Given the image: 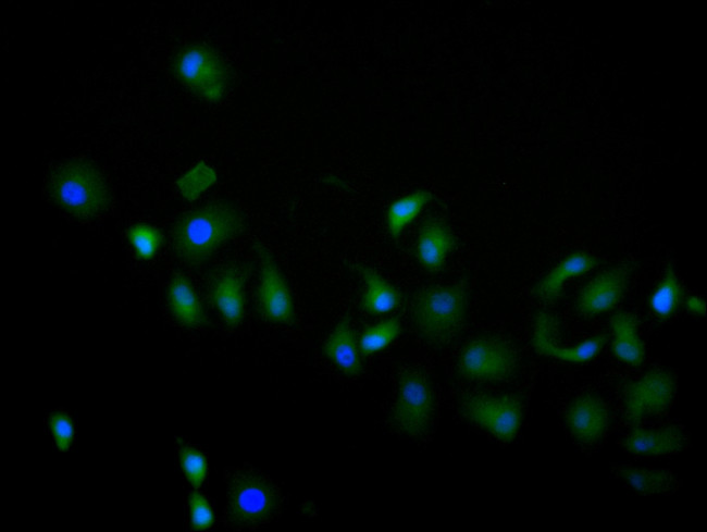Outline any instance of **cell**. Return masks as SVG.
<instances>
[{"mask_svg": "<svg viewBox=\"0 0 707 532\" xmlns=\"http://www.w3.org/2000/svg\"><path fill=\"white\" fill-rule=\"evenodd\" d=\"M243 227L238 210L227 202H214L184 215L173 231L177 256L189 263L209 259Z\"/></svg>", "mask_w": 707, "mask_h": 532, "instance_id": "cell-1", "label": "cell"}, {"mask_svg": "<svg viewBox=\"0 0 707 532\" xmlns=\"http://www.w3.org/2000/svg\"><path fill=\"white\" fill-rule=\"evenodd\" d=\"M53 200L70 214L90 219L110 205L109 186L99 170L85 161H70L57 166L50 176Z\"/></svg>", "mask_w": 707, "mask_h": 532, "instance_id": "cell-2", "label": "cell"}, {"mask_svg": "<svg viewBox=\"0 0 707 532\" xmlns=\"http://www.w3.org/2000/svg\"><path fill=\"white\" fill-rule=\"evenodd\" d=\"M464 285L430 287L418 295L413 305V321L419 334L429 343H448L460 331L467 310Z\"/></svg>", "mask_w": 707, "mask_h": 532, "instance_id": "cell-3", "label": "cell"}, {"mask_svg": "<svg viewBox=\"0 0 707 532\" xmlns=\"http://www.w3.org/2000/svg\"><path fill=\"white\" fill-rule=\"evenodd\" d=\"M435 412V395L427 378L418 370L401 372L393 408L396 426L411 437L427 434Z\"/></svg>", "mask_w": 707, "mask_h": 532, "instance_id": "cell-4", "label": "cell"}, {"mask_svg": "<svg viewBox=\"0 0 707 532\" xmlns=\"http://www.w3.org/2000/svg\"><path fill=\"white\" fill-rule=\"evenodd\" d=\"M461 412L501 442H510L518 435L523 419L522 404L512 395H470L462 400Z\"/></svg>", "mask_w": 707, "mask_h": 532, "instance_id": "cell-5", "label": "cell"}, {"mask_svg": "<svg viewBox=\"0 0 707 532\" xmlns=\"http://www.w3.org/2000/svg\"><path fill=\"white\" fill-rule=\"evenodd\" d=\"M179 79L197 96L209 101L223 98L230 84V73L215 51L206 46H191L175 60Z\"/></svg>", "mask_w": 707, "mask_h": 532, "instance_id": "cell-6", "label": "cell"}, {"mask_svg": "<svg viewBox=\"0 0 707 532\" xmlns=\"http://www.w3.org/2000/svg\"><path fill=\"white\" fill-rule=\"evenodd\" d=\"M277 496L274 487L264 478L239 472L228 484L227 512L237 525H255L269 520L276 510Z\"/></svg>", "mask_w": 707, "mask_h": 532, "instance_id": "cell-7", "label": "cell"}, {"mask_svg": "<svg viewBox=\"0 0 707 532\" xmlns=\"http://www.w3.org/2000/svg\"><path fill=\"white\" fill-rule=\"evenodd\" d=\"M674 394V376L667 370H650L625 385L623 416L631 424L661 416L671 406Z\"/></svg>", "mask_w": 707, "mask_h": 532, "instance_id": "cell-8", "label": "cell"}, {"mask_svg": "<svg viewBox=\"0 0 707 532\" xmlns=\"http://www.w3.org/2000/svg\"><path fill=\"white\" fill-rule=\"evenodd\" d=\"M513 349L497 338H477L468 344L458 360L459 372L467 379L496 382L508 379L514 371Z\"/></svg>", "mask_w": 707, "mask_h": 532, "instance_id": "cell-9", "label": "cell"}, {"mask_svg": "<svg viewBox=\"0 0 707 532\" xmlns=\"http://www.w3.org/2000/svg\"><path fill=\"white\" fill-rule=\"evenodd\" d=\"M606 337L596 334L572 346H561L557 341L556 319L547 313H539L533 325L532 345L545 357L568 363H584L592 360L604 347Z\"/></svg>", "mask_w": 707, "mask_h": 532, "instance_id": "cell-10", "label": "cell"}, {"mask_svg": "<svg viewBox=\"0 0 707 532\" xmlns=\"http://www.w3.org/2000/svg\"><path fill=\"white\" fill-rule=\"evenodd\" d=\"M628 277L629 273L624 267H613L600 272L580 289L575 309L587 317L610 311L622 299Z\"/></svg>", "mask_w": 707, "mask_h": 532, "instance_id": "cell-11", "label": "cell"}, {"mask_svg": "<svg viewBox=\"0 0 707 532\" xmlns=\"http://www.w3.org/2000/svg\"><path fill=\"white\" fill-rule=\"evenodd\" d=\"M258 302L261 313L270 322L290 324L294 321L289 288L280 269L265 251L262 253Z\"/></svg>", "mask_w": 707, "mask_h": 532, "instance_id": "cell-12", "label": "cell"}, {"mask_svg": "<svg viewBox=\"0 0 707 532\" xmlns=\"http://www.w3.org/2000/svg\"><path fill=\"white\" fill-rule=\"evenodd\" d=\"M566 423L574 440L583 445H594L608 431V407L597 395L583 394L568 406Z\"/></svg>", "mask_w": 707, "mask_h": 532, "instance_id": "cell-13", "label": "cell"}, {"mask_svg": "<svg viewBox=\"0 0 707 532\" xmlns=\"http://www.w3.org/2000/svg\"><path fill=\"white\" fill-rule=\"evenodd\" d=\"M687 444V433L679 424L654 428L635 426L621 440V445L625 450L642 456L677 454L684 450Z\"/></svg>", "mask_w": 707, "mask_h": 532, "instance_id": "cell-14", "label": "cell"}, {"mask_svg": "<svg viewBox=\"0 0 707 532\" xmlns=\"http://www.w3.org/2000/svg\"><path fill=\"white\" fill-rule=\"evenodd\" d=\"M609 327L610 347L616 358L630 367H640L645 359V345L634 314L627 311L615 313Z\"/></svg>", "mask_w": 707, "mask_h": 532, "instance_id": "cell-15", "label": "cell"}, {"mask_svg": "<svg viewBox=\"0 0 707 532\" xmlns=\"http://www.w3.org/2000/svg\"><path fill=\"white\" fill-rule=\"evenodd\" d=\"M323 354L348 376L362 371L361 352L348 318L342 319L332 330L324 342Z\"/></svg>", "mask_w": 707, "mask_h": 532, "instance_id": "cell-16", "label": "cell"}, {"mask_svg": "<svg viewBox=\"0 0 707 532\" xmlns=\"http://www.w3.org/2000/svg\"><path fill=\"white\" fill-rule=\"evenodd\" d=\"M212 300L223 320L230 326L240 323L245 312L244 277L236 269L222 271L211 289Z\"/></svg>", "mask_w": 707, "mask_h": 532, "instance_id": "cell-17", "label": "cell"}, {"mask_svg": "<svg viewBox=\"0 0 707 532\" xmlns=\"http://www.w3.org/2000/svg\"><path fill=\"white\" fill-rule=\"evenodd\" d=\"M454 247V237L448 227L436 221H426L417 238L415 256L427 271H439Z\"/></svg>", "mask_w": 707, "mask_h": 532, "instance_id": "cell-18", "label": "cell"}, {"mask_svg": "<svg viewBox=\"0 0 707 532\" xmlns=\"http://www.w3.org/2000/svg\"><path fill=\"white\" fill-rule=\"evenodd\" d=\"M595 264L596 259L592 255L584 251L572 252L543 276L535 287V293L544 300L556 299L570 280L587 273Z\"/></svg>", "mask_w": 707, "mask_h": 532, "instance_id": "cell-19", "label": "cell"}, {"mask_svg": "<svg viewBox=\"0 0 707 532\" xmlns=\"http://www.w3.org/2000/svg\"><path fill=\"white\" fill-rule=\"evenodd\" d=\"M612 473L632 491L642 495H667L679 488V481L667 469H645L625 465H615Z\"/></svg>", "mask_w": 707, "mask_h": 532, "instance_id": "cell-20", "label": "cell"}, {"mask_svg": "<svg viewBox=\"0 0 707 532\" xmlns=\"http://www.w3.org/2000/svg\"><path fill=\"white\" fill-rule=\"evenodd\" d=\"M166 296L170 310L179 323L190 327L204 324L202 305L193 285L183 274H175L171 279Z\"/></svg>", "mask_w": 707, "mask_h": 532, "instance_id": "cell-21", "label": "cell"}, {"mask_svg": "<svg viewBox=\"0 0 707 532\" xmlns=\"http://www.w3.org/2000/svg\"><path fill=\"white\" fill-rule=\"evenodd\" d=\"M360 274L364 283L360 306L364 312L380 316L399 306L401 301L399 290L379 272L370 268H361Z\"/></svg>", "mask_w": 707, "mask_h": 532, "instance_id": "cell-22", "label": "cell"}, {"mask_svg": "<svg viewBox=\"0 0 707 532\" xmlns=\"http://www.w3.org/2000/svg\"><path fill=\"white\" fill-rule=\"evenodd\" d=\"M430 191L419 189L393 201L386 212L389 234L398 237L431 200Z\"/></svg>", "mask_w": 707, "mask_h": 532, "instance_id": "cell-23", "label": "cell"}, {"mask_svg": "<svg viewBox=\"0 0 707 532\" xmlns=\"http://www.w3.org/2000/svg\"><path fill=\"white\" fill-rule=\"evenodd\" d=\"M682 296L679 276L672 267H668L650 295V310L657 318L668 319L678 310Z\"/></svg>", "mask_w": 707, "mask_h": 532, "instance_id": "cell-24", "label": "cell"}, {"mask_svg": "<svg viewBox=\"0 0 707 532\" xmlns=\"http://www.w3.org/2000/svg\"><path fill=\"white\" fill-rule=\"evenodd\" d=\"M401 333L398 319L389 318L368 326L360 335L358 345L362 356H370L387 348Z\"/></svg>", "mask_w": 707, "mask_h": 532, "instance_id": "cell-25", "label": "cell"}, {"mask_svg": "<svg viewBox=\"0 0 707 532\" xmlns=\"http://www.w3.org/2000/svg\"><path fill=\"white\" fill-rule=\"evenodd\" d=\"M216 182V174L204 161H199L176 185L182 196L193 201Z\"/></svg>", "mask_w": 707, "mask_h": 532, "instance_id": "cell-26", "label": "cell"}, {"mask_svg": "<svg viewBox=\"0 0 707 532\" xmlns=\"http://www.w3.org/2000/svg\"><path fill=\"white\" fill-rule=\"evenodd\" d=\"M127 238L136 256L142 260L153 258L163 240L160 231L148 224H136L132 226L127 232Z\"/></svg>", "mask_w": 707, "mask_h": 532, "instance_id": "cell-27", "label": "cell"}, {"mask_svg": "<svg viewBox=\"0 0 707 532\" xmlns=\"http://www.w3.org/2000/svg\"><path fill=\"white\" fill-rule=\"evenodd\" d=\"M181 467L194 487H199L207 474V460L204 456L190 446L184 445L179 448Z\"/></svg>", "mask_w": 707, "mask_h": 532, "instance_id": "cell-28", "label": "cell"}, {"mask_svg": "<svg viewBox=\"0 0 707 532\" xmlns=\"http://www.w3.org/2000/svg\"><path fill=\"white\" fill-rule=\"evenodd\" d=\"M190 521L195 530H204L212 525L213 511L203 495L193 492L189 495Z\"/></svg>", "mask_w": 707, "mask_h": 532, "instance_id": "cell-29", "label": "cell"}, {"mask_svg": "<svg viewBox=\"0 0 707 532\" xmlns=\"http://www.w3.org/2000/svg\"><path fill=\"white\" fill-rule=\"evenodd\" d=\"M50 429L57 446L61 450H66L74 436V428L70 418L61 412L53 413L50 417Z\"/></svg>", "mask_w": 707, "mask_h": 532, "instance_id": "cell-30", "label": "cell"}, {"mask_svg": "<svg viewBox=\"0 0 707 532\" xmlns=\"http://www.w3.org/2000/svg\"><path fill=\"white\" fill-rule=\"evenodd\" d=\"M685 308L687 312L694 314V316H704L706 312V304L705 300L697 295H692L689 296L685 299Z\"/></svg>", "mask_w": 707, "mask_h": 532, "instance_id": "cell-31", "label": "cell"}]
</instances>
